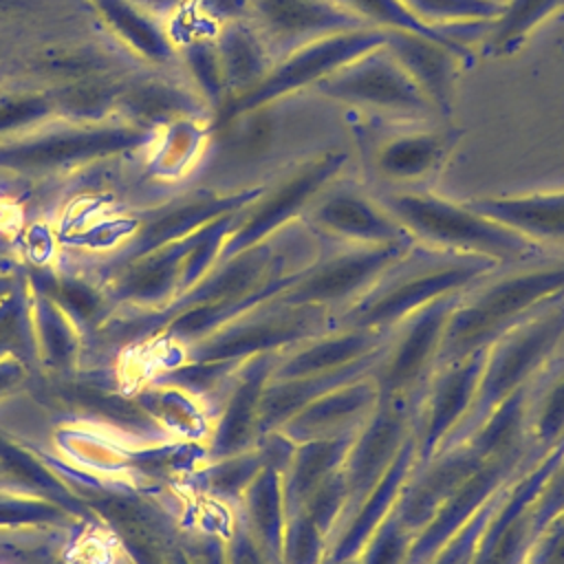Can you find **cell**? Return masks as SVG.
Listing matches in <instances>:
<instances>
[{
  "mask_svg": "<svg viewBox=\"0 0 564 564\" xmlns=\"http://www.w3.org/2000/svg\"><path fill=\"white\" fill-rule=\"evenodd\" d=\"M564 300V251L498 267L469 286L449 315L438 364L487 350L502 333Z\"/></svg>",
  "mask_w": 564,
  "mask_h": 564,
  "instance_id": "1",
  "label": "cell"
},
{
  "mask_svg": "<svg viewBox=\"0 0 564 564\" xmlns=\"http://www.w3.org/2000/svg\"><path fill=\"white\" fill-rule=\"evenodd\" d=\"M498 267L502 264L482 256L414 242L357 304L333 317V328L392 330L419 308L441 297L465 293Z\"/></svg>",
  "mask_w": 564,
  "mask_h": 564,
  "instance_id": "2",
  "label": "cell"
},
{
  "mask_svg": "<svg viewBox=\"0 0 564 564\" xmlns=\"http://www.w3.org/2000/svg\"><path fill=\"white\" fill-rule=\"evenodd\" d=\"M370 192L416 245L482 256L502 267L551 253L505 225L474 212L465 200H449L432 189Z\"/></svg>",
  "mask_w": 564,
  "mask_h": 564,
  "instance_id": "3",
  "label": "cell"
},
{
  "mask_svg": "<svg viewBox=\"0 0 564 564\" xmlns=\"http://www.w3.org/2000/svg\"><path fill=\"white\" fill-rule=\"evenodd\" d=\"M352 134L368 189H432L465 130L449 119L419 123L359 117Z\"/></svg>",
  "mask_w": 564,
  "mask_h": 564,
  "instance_id": "4",
  "label": "cell"
},
{
  "mask_svg": "<svg viewBox=\"0 0 564 564\" xmlns=\"http://www.w3.org/2000/svg\"><path fill=\"white\" fill-rule=\"evenodd\" d=\"M562 337L564 300L549 304L491 341L485 350V366L474 405L458 430L438 449L460 443L500 401L527 386L555 357Z\"/></svg>",
  "mask_w": 564,
  "mask_h": 564,
  "instance_id": "5",
  "label": "cell"
},
{
  "mask_svg": "<svg viewBox=\"0 0 564 564\" xmlns=\"http://www.w3.org/2000/svg\"><path fill=\"white\" fill-rule=\"evenodd\" d=\"M346 165V152L324 150L297 161L273 183L262 185L260 194L238 214L236 227L225 242V256L229 258L300 223L313 200L341 176Z\"/></svg>",
  "mask_w": 564,
  "mask_h": 564,
  "instance_id": "6",
  "label": "cell"
},
{
  "mask_svg": "<svg viewBox=\"0 0 564 564\" xmlns=\"http://www.w3.org/2000/svg\"><path fill=\"white\" fill-rule=\"evenodd\" d=\"M412 245H337L319 240L315 260L275 300L282 304L319 306L330 317H337L357 304Z\"/></svg>",
  "mask_w": 564,
  "mask_h": 564,
  "instance_id": "7",
  "label": "cell"
},
{
  "mask_svg": "<svg viewBox=\"0 0 564 564\" xmlns=\"http://www.w3.org/2000/svg\"><path fill=\"white\" fill-rule=\"evenodd\" d=\"M313 90L330 101L364 110L366 117L419 123L443 119L386 46L348 62Z\"/></svg>",
  "mask_w": 564,
  "mask_h": 564,
  "instance_id": "8",
  "label": "cell"
},
{
  "mask_svg": "<svg viewBox=\"0 0 564 564\" xmlns=\"http://www.w3.org/2000/svg\"><path fill=\"white\" fill-rule=\"evenodd\" d=\"M386 31L375 26L352 29L335 35L308 42L273 62L269 73L249 90L229 97L225 106V121L240 115L256 112L271 101L293 95L304 88H315L322 79L346 66L348 62L366 55L372 48L383 46Z\"/></svg>",
  "mask_w": 564,
  "mask_h": 564,
  "instance_id": "9",
  "label": "cell"
},
{
  "mask_svg": "<svg viewBox=\"0 0 564 564\" xmlns=\"http://www.w3.org/2000/svg\"><path fill=\"white\" fill-rule=\"evenodd\" d=\"M460 295L463 293L441 297L390 330V339L370 372L379 399H419L438 366L445 328Z\"/></svg>",
  "mask_w": 564,
  "mask_h": 564,
  "instance_id": "10",
  "label": "cell"
},
{
  "mask_svg": "<svg viewBox=\"0 0 564 564\" xmlns=\"http://www.w3.org/2000/svg\"><path fill=\"white\" fill-rule=\"evenodd\" d=\"M302 223L324 242L412 245L410 234L383 209L372 192L355 181H333L306 209Z\"/></svg>",
  "mask_w": 564,
  "mask_h": 564,
  "instance_id": "11",
  "label": "cell"
},
{
  "mask_svg": "<svg viewBox=\"0 0 564 564\" xmlns=\"http://www.w3.org/2000/svg\"><path fill=\"white\" fill-rule=\"evenodd\" d=\"M416 401L379 399V405L368 421L357 430L341 476L348 489V502L344 513L357 507L388 474L399 452L414 434Z\"/></svg>",
  "mask_w": 564,
  "mask_h": 564,
  "instance_id": "12",
  "label": "cell"
},
{
  "mask_svg": "<svg viewBox=\"0 0 564 564\" xmlns=\"http://www.w3.org/2000/svg\"><path fill=\"white\" fill-rule=\"evenodd\" d=\"M544 456L535 452H516L487 460L471 474L414 535L405 564H425L445 542H449L498 491L518 476L538 465Z\"/></svg>",
  "mask_w": 564,
  "mask_h": 564,
  "instance_id": "13",
  "label": "cell"
},
{
  "mask_svg": "<svg viewBox=\"0 0 564 564\" xmlns=\"http://www.w3.org/2000/svg\"><path fill=\"white\" fill-rule=\"evenodd\" d=\"M485 366V350H478L465 359L438 364L427 386L416 399L414 414V441L416 463L432 458V454L458 430L469 414L480 375Z\"/></svg>",
  "mask_w": 564,
  "mask_h": 564,
  "instance_id": "14",
  "label": "cell"
},
{
  "mask_svg": "<svg viewBox=\"0 0 564 564\" xmlns=\"http://www.w3.org/2000/svg\"><path fill=\"white\" fill-rule=\"evenodd\" d=\"M249 20L275 59L319 37L366 26L333 0H251Z\"/></svg>",
  "mask_w": 564,
  "mask_h": 564,
  "instance_id": "15",
  "label": "cell"
},
{
  "mask_svg": "<svg viewBox=\"0 0 564 564\" xmlns=\"http://www.w3.org/2000/svg\"><path fill=\"white\" fill-rule=\"evenodd\" d=\"M485 463L487 458L476 454L467 443L443 447L432 458L414 463L394 502V516L403 527L419 533L441 505Z\"/></svg>",
  "mask_w": 564,
  "mask_h": 564,
  "instance_id": "16",
  "label": "cell"
},
{
  "mask_svg": "<svg viewBox=\"0 0 564 564\" xmlns=\"http://www.w3.org/2000/svg\"><path fill=\"white\" fill-rule=\"evenodd\" d=\"M383 46L438 115L449 119L458 75L465 66H471L474 51L467 44H445L412 31H386Z\"/></svg>",
  "mask_w": 564,
  "mask_h": 564,
  "instance_id": "17",
  "label": "cell"
},
{
  "mask_svg": "<svg viewBox=\"0 0 564 564\" xmlns=\"http://www.w3.org/2000/svg\"><path fill=\"white\" fill-rule=\"evenodd\" d=\"M388 339L390 330L328 328L326 333L282 352L275 361L271 379L324 375L359 364L379 361Z\"/></svg>",
  "mask_w": 564,
  "mask_h": 564,
  "instance_id": "18",
  "label": "cell"
},
{
  "mask_svg": "<svg viewBox=\"0 0 564 564\" xmlns=\"http://www.w3.org/2000/svg\"><path fill=\"white\" fill-rule=\"evenodd\" d=\"M348 502L341 471L315 489L297 509L286 513L282 564H322Z\"/></svg>",
  "mask_w": 564,
  "mask_h": 564,
  "instance_id": "19",
  "label": "cell"
},
{
  "mask_svg": "<svg viewBox=\"0 0 564 564\" xmlns=\"http://www.w3.org/2000/svg\"><path fill=\"white\" fill-rule=\"evenodd\" d=\"M377 405L379 390L368 375L311 401L300 412H295L278 432L291 443L355 434L368 421Z\"/></svg>",
  "mask_w": 564,
  "mask_h": 564,
  "instance_id": "20",
  "label": "cell"
},
{
  "mask_svg": "<svg viewBox=\"0 0 564 564\" xmlns=\"http://www.w3.org/2000/svg\"><path fill=\"white\" fill-rule=\"evenodd\" d=\"M474 212L505 225L544 251H564V189L465 200Z\"/></svg>",
  "mask_w": 564,
  "mask_h": 564,
  "instance_id": "21",
  "label": "cell"
},
{
  "mask_svg": "<svg viewBox=\"0 0 564 564\" xmlns=\"http://www.w3.org/2000/svg\"><path fill=\"white\" fill-rule=\"evenodd\" d=\"M416 458V441L412 434L403 449L399 452L392 467L388 469V474L377 482V487L357 507L341 516L326 560H352L364 551V546L375 535L379 524L392 513L401 487L408 480Z\"/></svg>",
  "mask_w": 564,
  "mask_h": 564,
  "instance_id": "22",
  "label": "cell"
},
{
  "mask_svg": "<svg viewBox=\"0 0 564 564\" xmlns=\"http://www.w3.org/2000/svg\"><path fill=\"white\" fill-rule=\"evenodd\" d=\"M282 469V465L269 463L242 494L247 509L245 531L249 533L267 564H282V540L286 524Z\"/></svg>",
  "mask_w": 564,
  "mask_h": 564,
  "instance_id": "23",
  "label": "cell"
},
{
  "mask_svg": "<svg viewBox=\"0 0 564 564\" xmlns=\"http://www.w3.org/2000/svg\"><path fill=\"white\" fill-rule=\"evenodd\" d=\"M357 434V432H355ZM355 434L295 443L284 469L282 491L286 513L297 509L315 489L341 471Z\"/></svg>",
  "mask_w": 564,
  "mask_h": 564,
  "instance_id": "24",
  "label": "cell"
},
{
  "mask_svg": "<svg viewBox=\"0 0 564 564\" xmlns=\"http://www.w3.org/2000/svg\"><path fill=\"white\" fill-rule=\"evenodd\" d=\"M216 46L227 84V99L256 86L275 62L269 44L251 20L223 24L216 33Z\"/></svg>",
  "mask_w": 564,
  "mask_h": 564,
  "instance_id": "25",
  "label": "cell"
},
{
  "mask_svg": "<svg viewBox=\"0 0 564 564\" xmlns=\"http://www.w3.org/2000/svg\"><path fill=\"white\" fill-rule=\"evenodd\" d=\"M527 432L535 454L546 456L564 438V357H553L529 383Z\"/></svg>",
  "mask_w": 564,
  "mask_h": 564,
  "instance_id": "26",
  "label": "cell"
},
{
  "mask_svg": "<svg viewBox=\"0 0 564 564\" xmlns=\"http://www.w3.org/2000/svg\"><path fill=\"white\" fill-rule=\"evenodd\" d=\"M564 9V0H502L500 13L482 29V51L491 57L513 55L531 33Z\"/></svg>",
  "mask_w": 564,
  "mask_h": 564,
  "instance_id": "27",
  "label": "cell"
},
{
  "mask_svg": "<svg viewBox=\"0 0 564 564\" xmlns=\"http://www.w3.org/2000/svg\"><path fill=\"white\" fill-rule=\"evenodd\" d=\"M355 18H359L366 26H375L381 31H412L445 44H465L458 33L438 31L434 26L423 24L403 0H333Z\"/></svg>",
  "mask_w": 564,
  "mask_h": 564,
  "instance_id": "28",
  "label": "cell"
},
{
  "mask_svg": "<svg viewBox=\"0 0 564 564\" xmlns=\"http://www.w3.org/2000/svg\"><path fill=\"white\" fill-rule=\"evenodd\" d=\"M427 26L456 33L463 26L485 29L502 9V0H403Z\"/></svg>",
  "mask_w": 564,
  "mask_h": 564,
  "instance_id": "29",
  "label": "cell"
},
{
  "mask_svg": "<svg viewBox=\"0 0 564 564\" xmlns=\"http://www.w3.org/2000/svg\"><path fill=\"white\" fill-rule=\"evenodd\" d=\"M524 564H564V518H555L533 540Z\"/></svg>",
  "mask_w": 564,
  "mask_h": 564,
  "instance_id": "30",
  "label": "cell"
},
{
  "mask_svg": "<svg viewBox=\"0 0 564 564\" xmlns=\"http://www.w3.org/2000/svg\"><path fill=\"white\" fill-rule=\"evenodd\" d=\"M200 9L209 20L223 26L229 22L249 20L251 0H200Z\"/></svg>",
  "mask_w": 564,
  "mask_h": 564,
  "instance_id": "31",
  "label": "cell"
},
{
  "mask_svg": "<svg viewBox=\"0 0 564 564\" xmlns=\"http://www.w3.org/2000/svg\"><path fill=\"white\" fill-rule=\"evenodd\" d=\"M322 564H359V557H352V560H339V562H333V560H324Z\"/></svg>",
  "mask_w": 564,
  "mask_h": 564,
  "instance_id": "32",
  "label": "cell"
}]
</instances>
